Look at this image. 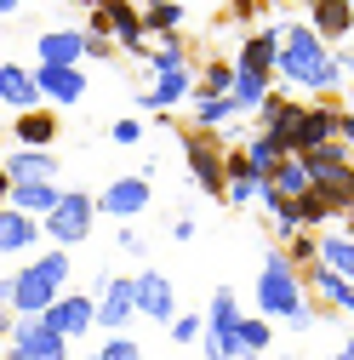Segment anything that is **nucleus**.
I'll use <instances>...</instances> for the list:
<instances>
[{"label": "nucleus", "instance_id": "f257e3e1", "mask_svg": "<svg viewBox=\"0 0 354 360\" xmlns=\"http://www.w3.org/2000/svg\"><path fill=\"white\" fill-rule=\"evenodd\" d=\"M275 75H286L291 86H315V92H326V86H337L348 75V52L337 46V58H326L315 29H280V40H275Z\"/></svg>", "mask_w": 354, "mask_h": 360}, {"label": "nucleus", "instance_id": "f03ea898", "mask_svg": "<svg viewBox=\"0 0 354 360\" xmlns=\"http://www.w3.org/2000/svg\"><path fill=\"white\" fill-rule=\"evenodd\" d=\"M69 286V252H46V257H34L23 269H12L6 275V309H12V321H34L40 309H46L58 292Z\"/></svg>", "mask_w": 354, "mask_h": 360}, {"label": "nucleus", "instance_id": "7ed1b4c3", "mask_svg": "<svg viewBox=\"0 0 354 360\" xmlns=\"http://www.w3.org/2000/svg\"><path fill=\"white\" fill-rule=\"evenodd\" d=\"M257 309H263V321H286V326H308V321H315V303L303 297L297 263H291L286 252H269V257H263V275H257Z\"/></svg>", "mask_w": 354, "mask_h": 360}, {"label": "nucleus", "instance_id": "20e7f679", "mask_svg": "<svg viewBox=\"0 0 354 360\" xmlns=\"http://www.w3.org/2000/svg\"><path fill=\"white\" fill-rule=\"evenodd\" d=\"M200 349H206V360H240V303H235V292H211V309L200 321Z\"/></svg>", "mask_w": 354, "mask_h": 360}, {"label": "nucleus", "instance_id": "39448f33", "mask_svg": "<svg viewBox=\"0 0 354 360\" xmlns=\"http://www.w3.org/2000/svg\"><path fill=\"white\" fill-rule=\"evenodd\" d=\"M92 217H98V206H92V195H80V189H63L58 195V206L40 217V235L46 240H58L63 252L69 246H80L86 235H92Z\"/></svg>", "mask_w": 354, "mask_h": 360}, {"label": "nucleus", "instance_id": "423d86ee", "mask_svg": "<svg viewBox=\"0 0 354 360\" xmlns=\"http://www.w3.org/2000/svg\"><path fill=\"white\" fill-rule=\"evenodd\" d=\"M46 332H58L63 343H74V338H86V332H98V309H92V297L86 292H58L46 309L34 314Z\"/></svg>", "mask_w": 354, "mask_h": 360}, {"label": "nucleus", "instance_id": "0eeeda50", "mask_svg": "<svg viewBox=\"0 0 354 360\" xmlns=\"http://www.w3.org/2000/svg\"><path fill=\"white\" fill-rule=\"evenodd\" d=\"M6 354H12V360H63L69 343H63L58 332H46L40 321H12V332H6Z\"/></svg>", "mask_w": 354, "mask_h": 360}, {"label": "nucleus", "instance_id": "6e6552de", "mask_svg": "<svg viewBox=\"0 0 354 360\" xmlns=\"http://www.w3.org/2000/svg\"><path fill=\"white\" fill-rule=\"evenodd\" d=\"M303 160V177L315 189H354V177H348V149L343 143H320V149H308L297 155Z\"/></svg>", "mask_w": 354, "mask_h": 360}, {"label": "nucleus", "instance_id": "1a4fd4ad", "mask_svg": "<svg viewBox=\"0 0 354 360\" xmlns=\"http://www.w3.org/2000/svg\"><path fill=\"white\" fill-rule=\"evenodd\" d=\"M183 160H189V177L206 195H223V149H217L206 131H189L183 138Z\"/></svg>", "mask_w": 354, "mask_h": 360}, {"label": "nucleus", "instance_id": "9d476101", "mask_svg": "<svg viewBox=\"0 0 354 360\" xmlns=\"http://www.w3.org/2000/svg\"><path fill=\"white\" fill-rule=\"evenodd\" d=\"M149 177H114V184L92 200L98 212H109V217H120V223H131V217H138V212H149Z\"/></svg>", "mask_w": 354, "mask_h": 360}, {"label": "nucleus", "instance_id": "9b49d317", "mask_svg": "<svg viewBox=\"0 0 354 360\" xmlns=\"http://www.w3.org/2000/svg\"><path fill=\"white\" fill-rule=\"evenodd\" d=\"M92 309H98V326H103V332H126V326H131V281L103 275V281H98Z\"/></svg>", "mask_w": 354, "mask_h": 360}, {"label": "nucleus", "instance_id": "f8f14e48", "mask_svg": "<svg viewBox=\"0 0 354 360\" xmlns=\"http://www.w3.org/2000/svg\"><path fill=\"white\" fill-rule=\"evenodd\" d=\"M131 314H149V321H171L177 314V292H171V281L166 275H138L131 281Z\"/></svg>", "mask_w": 354, "mask_h": 360}, {"label": "nucleus", "instance_id": "ddd939ff", "mask_svg": "<svg viewBox=\"0 0 354 360\" xmlns=\"http://www.w3.org/2000/svg\"><path fill=\"white\" fill-rule=\"evenodd\" d=\"M297 281L315 292L326 309H337V314H348L354 309V286H348V275H337V269H326V263H308V269H297Z\"/></svg>", "mask_w": 354, "mask_h": 360}, {"label": "nucleus", "instance_id": "4468645a", "mask_svg": "<svg viewBox=\"0 0 354 360\" xmlns=\"http://www.w3.org/2000/svg\"><path fill=\"white\" fill-rule=\"evenodd\" d=\"M34 92L52 98V103H80L86 98V75L74 63H40L34 69Z\"/></svg>", "mask_w": 354, "mask_h": 360}, {"label": "nucleus", "instance_id": "2eb2a0df", "mask_svg": "<svg viewBox=\"0 0 354 360\" xmlns=\"http://www.w3.org/2000/svg\"><path fill=\"white\" fill-rule=\"evenodd\" d=\"M320 143H337V109H297L291 126V155H308Z\"/></svg>", "mask_w": 354, "mask_h": 360}, {"label": "nucleus", "instance_id": "dca6fc26", "mask_svg": "<svg viewBox=\"0 0 354 360\" xmlns=\"http://www.w3.org/2000/svg\"><path fill=\"white\" fill-rule=\"evenodd\" d=\"M92 29H114V40H120V46L149 52V40H143V18H138V12H126L120 0H109V6H98V12H92Z\"/></svg>", "mask_w": 354, "mask_h": 360}, {"label": "nucleus", "instance_id": "f3484780", "mask_svg": "<svg viewBox=\"0 0 354 360\" xmlns=\"http://www.w3.org/2000/svg\"><path fill=\"white\" fill-rule=\"evenodd\" d=\"M40 240V217L18 212V206H0V257H18Z\"/></svg>", "mask_w": 354, "mask_h": 360}, {"label": "nucleus", "instance_id": "a211bd4d", "mask_svg": "<svg viewBox=\"0 0 354 360\" xmlns=\"http://www.w3.org/2000/svg\"><path fill=\"white\" fill-rule=\"evenodd\" d=\"M275 40H280V29H257L246 46H240L235 75H263V80H269V75H275Z\"/></svg>", "mask_w": 354, "mask_h": 360}, {"label": "nucleus", "instance_id": "6ab92c4d", "mask_svg": "<svg viewBox=\"0 0 354 360\" xmlns=\"http://www.w3.org/2000/svg\"><path fill=\"white\" fill-rule=\"evenodd\" d=\"M12 177V184H52V172H58V160L46 155V149H18L6 166H0Z\"/></svg>", "mask_w": 354, "mask_h": 360}, {"label": "nucleus", "instance_id": "aec40b11", "mask_svg": "<svg viewBox=\"0 0 354 360\" xmlns=\"http://www.w3.org/2000/svg\"><path fill=\"white\" fill-rule=\"evenodd\" d=\"M183 92H189V69L183 63H177V69H155V86L143 92V109H171Z\"/></svg>", "mask_w": 354, "mask_h": 360}, {"label": "nucleus", "instance_id": "412c9836", "mask_svg": "<svg viewBox=\"0 0 354 360\" xmlns=\"http://www.w3.org/2000/svg\"><path fill=\"white\" fill-rule=\"evenodd\" d=\"M52 138H58V115L52 109H23L18 115V143L23 149H46Z\"/></svg>", "mask_w": 354, "mask_h": 360}, {"label": "nucleus", "instance_id": "4be33fe9", "mask_svg": "<svg viewBox=\"0 0 354 360\" xmlns=\"http://www.w3.org/2000/svg\"><path fill=\"white\" fill-rule=\"evenodd\" d=\"M58 184H12V195H6V206H18V212H29V217H46L52 206H58Z\"/></svg>", "mask_w": 354, "mask_h": 360}, {"label": "nucleus", "instance_id": "5701e85b", "mask_svg": "<svg viewBox=\"0 0 354 360\" xmlns=\"http://www.w3.org/2000/svg\"><path fill=\"white\" fill-rule=\"evenodd\" d=\"M80 58H86V34H74V29L40 34V63H80Z\"/></svg>", "mask_w": 354, "mask_h": 360}, {"label": "nucleus", "instance_id": "b1692460", "mask_svg": "<svg viewBox=\"0 0 354 360\" xmlns=\"http://www.w3.org/2000/svg\"><path fill=\"white\" fill-rule=\"evenodd\" d=\"M0 98H6L18 115H23V109H34V103H40L34 75H29V69H18V63H6V69H0Z\"/></svg>", "mask_w": 354, "mask_h": 360}, {"label": "nucleus", "instance_id": "393cba45", "mask_svg": "<svg viewBox=\"0 0 354 360\" xmlns=\"http://www.w3.org/2000/svg\"><path fill=\"white\" fill-rule=\"evenodd\" d=\"M354 29V12H348V0H315V34H332L337 46L348 40Z\"/></svg>", "mask_w": 354, "mask_h": 360}, {"label": "nucleus", "instance_id": "a878e982", "mask_svg": "<svg viewBox=\"0 0 354 360\" xmlns=\"http://www.w3.org/2000/svg\"><path fill=\"white\" fill-rule=\"evenodd\" d=\"M315 263L337 269V275H354V240H348V229H337V235H320V240H315Z\"/></svg>", "mask_w": 354, "mask_h": 360}, {"label": "nucleus", "instance_id": "bb28decb", "mask_svg": "<svg viewBox=\"0 0 354 360\" xmlns=\"http://www.w3.org/2000/svg\"><path fill=\"white\" fill-rule=\"evenodd\" d=\"M240 155H246V166H251L257 177H269V172H275V166L286 160V149H280V143L269 138V131H251V138H246V149H240Z\"/></svg>", "mask_w": 354, "mask_h": 360}, {"label": "nucleus", "instance_id": "cd10ccee", "mask_svg": "<svg viewBox=\"0 0 354 360\" xmlns=\"http://www.w3.org/2000/svg\"><path fill=\"white\" fill-rule=\"evenodd\" d=\"M263 184H269L275 195H286V200H297V195L308 189V177H303V160H297V155H286V160H280L269 177H263Z\"/></svg>", "mask_w": 354, "mask_h": 360}, {"label": "nucleus", "instance_id": "c85d7f7f", "mask_svg": "<svg viewBox=\"0 0 354 360\" xmlns=\"http://www.w3.org/2000/svg\"><path fill=\"white\" fill-rule=\"evenodd\" d=\"M229 98H235V109H257L263 98H269V80H263V75H235Z\"/></svg>", "mask_w": 354, "mask_h": 360}, {"label": "nucleus", "instance_id": "c756f323", "mask_svg": "<svg viewBox=\"0 0 354 360\" xmlns=\"http://www.w3.org/2000/svg\"><path fill=\"white\" fill-rule=\"evenodd\" d=\"M269 343H275L269 321H263V314H251V321H246V314H240V354H263Z\"/></svg>", "mask_w": 354, "mask_h": 360}, {"label": "nucleus", "instance_id": "7c9ffc66", "mask_svg": "<svg viewBox=\"0 0 354 360\" xmlns=\"http://www.w3.org/2000/svg\"><path fill=\"white\" fill-rule=\"evenodd\" d=\"M229 86H235V69H229V63H206L195 98H229Z\"/></svg>", "mask_w": 354, "mask_h": 360}, {"label": "nucleus", "instance_id": "2f4dec72", "mask_svg": "<svg viewBox=\"0 0 354 360\" xmlns=\"http://www.w3.org/2000/svg\"><path fill=\"white\" fill-rule=\"evenodd\" d=\"M229 115H240L235 98H195V120H200V126H223Z\"/></svg>", "mask_w": 354, "mask_h": 360}, {"label": "nucleus", "instance_id": "473e14b6", "mask_svg": "<svg viewBox=\"0 0 354 360\" xmlns=\"http://www.w3.org/2000/svg\"><path fill=\"white\" fill-rule=\"evenodd\" d=\"M92 360H143V349H138V338H126V332H109V343H103Z\"/></svg>", "mask_w": 354, "mask_h": 360}, {"label": "nucleus", "instance_id": "72a5a7b5", "mask_svg": "<svg viewBox=\"0 0 354 360\" xmlns=\"http://www.w3.org/2000/svg\"><path fill=\"white\" fill-rule=\"evenodd\" d=\"M286 257H291L297 269H308V263H315V235H303V229L286 235Z\"/></svg>", "mask_w": 354, "mask_h": 360}, {"label": "nucleus", "instance_id": "f704fd0d", "mask_svg": "<svg viewBox=\"0 0 354 360\" xmlns=\"http://www.w3.org/2000/svg\"><path fill=\"white\" fill-rule=\"evenodd\" d=\"M171 338L177 343H200V314H171Z\"/></svg>", "mask_w": 354, "mask_h": 360}, {"label": "nucleus", "instance_id": "c9c22d12", "mask_svg": "<svg viewBox=\"0 0 354 360\" xmlns=\"http://www.w3.org/2000/svg\"><path fill=\"white\" fill-rule=\"evenodd\" d=\"M177 23H183V12H177V6H155V12H149V29H160V34L177 29Z\"/></svg>", "mask_w": 354, "mask_h": 360}, {"label": "nucleus", "instance_id": "e433bc0d", "mask_svg": "<svg viewBox=\"0 0 354 360\" xmlns=\"http://www.w3.org/2000/svg\"><path fill=\"white\" fill-rule=\"evenodd\" d=\"M138 138H143L138 120H114V143H138Z\"/></svg>", "mask_w": 354, "mask_h": 360}, {"label": "nucleus", "instance_id": "4c0bfd02", "mask_svg": "<svg viewBox=\"0 0 354 360\" xmlns=\"http://www.w3.org/2000/svg\"><path fill=\"white\" fill-rule=\"evenodd\" d=\"M86 58H109V34H86Z\"/></svg>", "mask_w": 354, "mask_h": 360}, {"label": "nucleus", "instance_id": "58836bf2", "mask_svg": "<svg viewBox=\"0 0 354 360\" xmlns=\"http://www.w3.org/2000/svg\"><path fill=\"white\" fill-rule=\"evenodd\" d=\"M6 195H12V177H6V172H0V206H6Z\"/></svg>", "mask_w": 354, "mask_h": 360}, {"label": "nucleus", "instance_id": "ea45409f", "mask_svg": "<svg viewBox=\"0 0 354 360\" xmlns=\"http://www.w3.org/2000/svg\"><path fill=\"white\" fill-rule=\"evenodd\" d=\"M12 332V309H0V338H6Z\"/></svg>", "mask_w": 354, "mask_h": 360}, {"label": "nucleus", "instance_id": "a19ab883", "mask_svg": "<svg viewBox=\"0 0 354 360\" xmlns=\"http://www.w3.org/2000/svg\"><path fill=\"white\" fill-rule=\"evenodd\" d=\"M251 6H257V0H235V12H240V18H251Z\"/></svg>", "mask_w": 354, "mask_h": 360}, {"label": "nucleus", "instance_id": "79ce46f5", "mask_svg": "<svg viewBox=\"0 0 354 360\" xmlns=\"http://www.w3.org/2000/svg\"><path fill=\"white\" fill-rule=\"evenodd\" d=\"M332 360H354V349H348V343H343V349H337V354H332Z\"/></svg>", "mask_w": 354, "mask_h": 360}, {"label": "nucleus", "instance_id": "37998d69", "mask_svg": "<svg viewBox=\"0 0 354 360\" xmlns=\"http://www.w3.org/2000/svg\"><path fill=\"white\" fill-rule=\"evenodd\" d=\"M12 6H18V0H0V18H6V12H12Z\"/></svg>", "mask_w": 354, "mask_h": 360}]
</instances>
